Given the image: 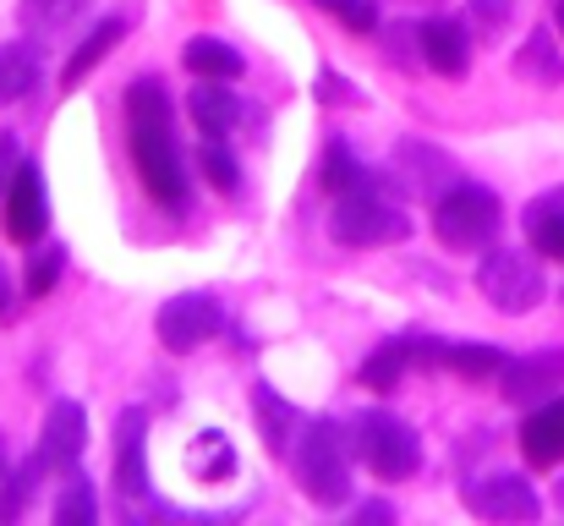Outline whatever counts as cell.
Returning <instances> with one entry per match:
<instances>
[{"label": "cell", "instance_id": "1", "mask_svg": "<svg viewBox=\"0 0 564 526\" xmlns=\"http://www.w3.org/2000/svg\"><path fill=\"white\" fill-rule=\"evenodd\" d=\"M127 149H132V171L143 181V192L160 208H187V165L176 143L171 94L160 77H138L127 88Z\"/></svg>", "mask_w": 564, "mask_h": 526}, {"label": "cell", "instance_id": "2", "mask_svg": "<svg viewBox=\"0 0 564 526\" xmlns=\"http://www.w3.org/2000/svg\"><path fill=\"white\" fill-rule=\"evenodd\" d=\"M351 455H357L351 428H340L335 417L307 422V428H302V444H296V455H291L302 494H307L313 505H324V511L346 505V500H351Z\"/></svg>", "mask_w": 564, "mask_h": 526}, {"label": "cell", "instance_id": "3", "mask_svg": "<svg viewBox=\"0 0 564 526\" xmlns=\"http://www.w3.org/2000/svg\"><path fill=\"white\" fill-rule=\"evenodd\" d=\"M351 439H357V455H362V466L373 472L378 483H405V477L422 472V433L405 417L383 411V406L362 411L351 422Z\"/></svg>", "mask_w": 564, "mask_h": 526}, {"label": "cell", "instance_id": "4", "mask_svg": "<svg viewBox=\"0 0 564 526\" xmlns=\"http://www.w3.org/2000/svg\"><path fill=\"white\" fill-rule=\"evenodd\" d=\"M505 225V208H499V192L477 186V181H455L438 203H433V230L449 253H482Z\"/></svg>", "mask_w": 564, "mask_h": 526}, {"label": "cell", "instance_id": "5", "mask_svg": "<svg viewBox=\"0 0 564 526\" xmlns=\"http://www.w3.org/2000/svg\"><path fill=\"white\" fill-rule=\"evenodd\" d=\"M329 236L340 247H394L411 236V219L400 203H389L373 181L357 192H340V203L329 208Z\"/></svg>", "mask_w": 564, "mask_h": 526}, {"label": "cell", "instance_id": "6", "mask_svg": "<svg viewBox=\"0 0 564 526\" xmlns=\"http://www.w3.org/2000/svg\"><path fill=\"white\" fill-rule=\"evenodd\" d=\"M477 291H482L499 313L521 319V313H532V308L543 302L549 280H543L538 258H527V253H516V247H494V253H482V264H477Z\"/></svg>", "mask_w": 564, "mask_h": 526}, {"label": "cell", "instance_id": "7", "mask_svg": "<svg viewBox=\"0 0 564 526\" xmlns=\"http://www.w3.org/2000/svg\"><path fill=\"white\" fill-rule=\"evenodd\" d=\"M154 330H160V346L165 351H197L225 335V308L214 297H203V291H187V297H171L160 308Z\"/></svg>", "mask_w": 564, "mask_h": 526}, {"label": "cell", "instance_id": "8", "mask_svg": "<svg viewBox=\"0 0 564 526\" xmlns=\"http://www.w3.org/2000/svg\"><path fill=\"white\" fill-rule=\"evenodd\" d=\"M466 511L482 522H538L543 500L521 472H488L466 483Z\"/></svg>", "mask_w": 564, "mask_h": 526}, {"label": "cell", "instance_id": "9", "mask_svg": "<svg viewBox=\"0 0 564 526\" xmlns=\"http://www.w3.org/2000/svg\"><path fill=\"white\" fill-rule=\"evenodd\" d=\"M44 219H50V203H44V175L33 160H22L17 175H11V186H6V197H0V230L11 236V241H39L44 236Z\"/></svg>", "mask_w": 564, "mask_h": 526}, {"label": "cell", "instance_id": "10", "mask_svg": "<svg viewBox=\"0 0 564 526\" xmlns=\"http://www.w3.org/2000/svg\"><path fill=\"white\" fill-rule=\"evenodd\" d=\"M88 444V411L77 400H55L44 411V428H39V461L44 472H72L77 455Z\"/></svg>", "mask_w": 564, "mask_h": 526}, {"label": "cell", "instance_id": "11", "mask_svg": "<svg viewBox=\"0 0 564 526\" xmlns=\"http://www.w3.org/2000/svg\"><path fill=\"white\" fill-rule=\"evenodd\" d=\"M564 384V346H543L532 351V356H510L505 367H499V389H505V400H516V406H532L538 395H554Z\"/></svg>", "mask_w": 564, "mask_h": 526}, {"label": "cell", "instance_id": "12", "mask_svg": "<svg viewBox=\"0 0 564 526\" xmlns=\"http://www.w3.org/2000/svg\"><path fill=\"white\" fill-rule=\"evenodd\" d=\"M416 50L438 77H466L471 66V28L460 17H427L416 22Z\"/></svg>", "mask_w": 564, "mask_h": 526}, {"label": "cell", "instance_id": "13", "mask_svg": "<svg viewBox=\"0 0 564 526\" xmlns=\"http://www.w3.org/2000/svg\"><path fill=\"white\" fill-rule=\"evenodd\" d=\"M143 439H149V417L138 406H127L116 417V489H121V500H143L149 494V450H143Z\"/></svg>", "mask_w": 564, "mask_h": 526}, {"label": "cell", "instance_id": "14", "mask_svg": "<svg viewBox=\"0 0 564 526\" xmlns=\"http://www.w3.org/2000/svg\"><path fill=\"white\" fill-rule=\"evenodd\" d=\"M394 181L405 186V192H416V197H427V203H438L449 186H455V165L438 154V149H422V143H400L394 149Z\"/></svg>", "mask_w": 564, "mask_h": 526}, {"label": "cell", "instance_id": "15", "mask_svg": "<svg viewBox=\"0 0 564 526\" xmlns=\"http://www.w3.org/2000/svg\"><path fill=\"white\" fill-rule=\"evenodd\" d=\"M252 417H258V433H263L269 455H296V439H302L307 422H302V411L285 395H274V384L252 389Z\"/></svg>", "mask_w": 564, "mask_h": 526}, {"label": "cell", "instance_id": "16", "mask_svg": "<svg viewBox=\"0 0 564 526\" xmlns=\"http://www.w3.org/2000/svg\"><path fill=\"white\" fill-rule=\"evenodd\" d=\"M521 455L532 466H560L564 461V395L543 400L527 422H521Z\"/></svg>", "mask_w": 564, "mask_h": 526}, {"label": "cell", "instance_id": "17", "mask_svg": "<svg viewBox=\"0 0 564 526\" xmlns=\"http://www.w3.org/2000/svg\"><path fill=\"white\" fill-rule=\"evenodd\" d=\"M187 116L197 121V132H203V138H225V132H236V121H241V99H236V88H230V83L203 77V88H192Z\"/></svg>", "mask_w": 564, "mask_h": 526}, {"label": "cell", "instance_id": "18", "mask_svg": "<svg viewBox=\"0 0 564 526\" xmlns=\"http://www.w3.org/2000/svg\"><path fill=\"white\" fill-rule=\"evenodd\" d=\"M521 225H527V241L538 247V258L564 264V186L543 192V197H532L527 214H521Z\"/></svg>", "mask_w": 564, "mask_h": 526}, {"label": "cell", "instance_id": "19", "mask_svg": "<svg viewBox=\"0 0 564 526\" xmlns=\"http://www.w3.org/2000/svg\"><path fill=\"white\" fill-rule=\"evenodd\" d=\"M182 61H187V72L197 77V83H203V77H214V83H236V77L247 72L241 50H236V44H225V39H214V33H197V39H187Z\"/></svg>", "mask_w": 564, "mask_h": 526}, {"label": "cell", "instance_id": "20", "mask_svg": "<svg viewBox=\"0 0 564 526\" xmlns=\"http://www.w3.org/2000/svg\"><path fill=\"white\" fill-rule=\"evenodd\" d=\"M39 72H44V61H39V50L28 39L0 44V110L17 105V99H28L39 88Z\"/></svg>", "mask_w": 564, "mask_h": 526}, {"label": "cell", "instance_id": "21", "mask_svg": "<svg viewBox=\"0 0 564 526\" xmlns=\"http://www.w3.org/2000/svg\"><path fill=\"white\" fill-rule=\"evenodd\" d=\"M121 39H127V17H105V22H99V28H94V33L77 44V55L66 61L61 83H66V88H72V83H83V77H88V72H94V66H99V61H105V55L121 44Z\"/></svg>", "mask_w": 564, "mask_h": 526}, {"label": "cell", "instance_id": "22", "mask_svg": "<svg viewBox=\"0 0 564 526\" xmlns=\"http://www.w3.org/2000/svg\"><path fill=\"white\" fill-rule=\"evenodd\" d=\"M187 472L197 477V483H219V477H230L236 472V450H230V439L225 433H197L187 450Z\"/></svg>", "mask_w": 564, "mask_h": 526}, {"label": "cell", "instance_id": "23", "mask_svg": "<svg viewBox=\"0 0 564 526\" xmlns=\"http://www.w3.org/2000/svg\"><path fill=\"white\" fill-rule=\"evenodd\" d=\"M516 72L521 77H538V83H564V55H560V44H554V33L549 28H538L527 44H521V55H516Z\"/></svg>", "mask_w": 564, "mask_h": 526}, {"label": "cell", "instance_id": "24", "mask_svg": "<svg viewBox=\"0 0 564 526\" xmlns=\"http://www.w3.org/2000/svg\"><path fill=\"white\" fill-rule=\"evenodd\" d=\"M505 362H510V356H505L499 346H482V341H460V346H449V341H444V362H438V367H449V373H460V378H494Z\"/></svg>", "mask_w": 564, "mask_h": 526}, {"label": "cell", "instance_id": "25", "mask_svg": "<svg viewBox=\"0 0 564 526\" xmlns=\"http://www.w3.org/2000/svg\"><path fill=\"white\" fill-rule=\"evenodd\" d=\"M411 367V346H405V335L400 341H383V346L362 362V384L373 389V395H389L394 384H400V373Z\"/></svg>", "mask_w": 564, "mask_h": 526}, {"label": "cell", "instance_id": "26", "mask_svg": "<svg viewBox=\"0 0 564 526\" xmlns=\"http://www.w3.org/2000/svg\"><path fill=\"white\" fill-rule=\"evenodd\" d=\"M318 181H324V192H335V197H340V192H357V186H368V171L351 160V149H346V143H329Z\"/></svg>", "mask_w": 564, "mask_h": 526}, {"label": "cell", "instance_id": "27", "mask_svg": "<svg viewBox=\"0 0 564 526\" xmlns=\"http://www.w3.org/2000/svg\"><path fill=\"white\" fill-rule=\"evenodd\" d=\"M94 483L83 477V472H72L66 477V489H61V500H55V522L61 526H88L94 522Z\"/></svg>", "mask_w": 564, "mask_h": 526}, {"label": "cell", "instance_id": "28", "mask_svg": "<svg viewBox=\"0 0 564 526\" xmlns=\"http://www.w3.org/2000/svg\"><path fill=\"white\" fill-rule=\"evenodd\" d=\"M77 11H83V0H22V22L33 33H61Z\"/></svg>", "mask_w": 564, "mask_h": 526}, {"label": "cell", "instance_id": "29", "mask_svg": "<svg viewBox=\"0 0 564 526\" xmlns=\"http://www.w3.org/2000/svg\"><path fill=\"white\" fill-rule=\"evenodd\" d=\"M39 472H44V461H39V455L11 466V483H6V511H0V522H11V516H22V511H28V500H33V489H39Z\"/></svg>", "mask_w": 564, "mask_h": 526}, {"label": "cell", "instance_id": "30", "mask_svg": "<svg viewBox=\"0 0 564 526\" xmlns=\"http://www.w3.org/2000/svg\"><path fill=\"white\" fill-rule=\"evenodd\" d=\"M61 264H66V247H44V253H33L22 291H28V297H50V286L61 280Z\"/></svg>", "mask_w": 564, "mask_h": 526}, {"label": "cell", "instance_id": "31", "mask_svg": "<svg viewBox=\"0 0 564 526\" xmlns=\"http://www.w3.org/2000/svg\"><path fill=\"white\" fill-rule=\"evenodd\" d=\"M197 165H203V175H208V181H214L219 192H236L241 171H236V154H225V149H219V138H208V143H203Z\"/></svg>", "mask_w": 564, "mask_h": 526}, {"label": "cell", "instance_id": "32", "mask_svg": "<svg viewBox=\"0 0 564 526\" xmlns=\"http://www.w3.org/2000/svg\"><path fill=\"white\" fill-rule=\"evenodd\" d=\"M471 22H477L482 33H499V28L510 22V0H471Z\"/></svg>", "mask_w": 564, "mask_h": 526}, {"label": "cell", "instance_id": "33", "mask_svg": "<svg viewBox=\"0 0 564 526\" xmlns=\"http://www.w3.org/2000/svg\"><path fill=\"white\" fill-rule=\"evenodd\" d=\"M340 22H346L351 33H373V28H378V6H373V0H346Z\"/></svg>", "mask_w": 564, "mask_h": 526}, {"label": "cell", "instance_id": "34", "mask_svg": "<svg viewBox=\"0 0 564 526\" xmlns=\"http://www.w3.org/2000/svg\"><path fill=\"white\" fill-rule=\"evenodd\" d=\"M11 319H17V291H11L6 269H0V324H11Z\"/></svg>", "mask_w": 564, "mask_h": 526}, {"label": "cell", "instance_id": "35", "mask_svg": "<svg viewBox=\"0 0 564 526\" xmlns=\"http://www.w3.org/2000/svg\"><path fill=\"white\" fill-rule=\"evenodd\" d=\"M357 522H394V505H362V511H357Z\"/></svg>", "mask_w": 564, "mask_h": 526}, {"label": "cell", "instance_id": "36", "mask_svg": "<svg viewBox=\"0 0 564 526\" xmlns=\"http://www.w3.org/2000/svg\"><path fill=\"white\" fill-rule=\"evenodd\" d=\"M6 483H11V461H6V439H0V511H6Z\"/></svg>", "mask_w": 564, "mask_h": 526}, {"label": "cell", "instance_id": "37", "mask_svg": "<svg viewBox=\"0 0 564 526\" xmlns=\"http://www.w3.org/2000/svg\"><path fill=\"white\" fill-rule=\"evenodd\" d=\"M313 6H318V11H329V17H340V11H346V0H313Z\"/></svg>", "mask_w": 564, "mask_h": 526}, {"label": "cell", "instance_id": "38", "mask_svg": "<svg viewBox=\"0 0 564 526\" xmlns=\"http://www.w3.org/2000/svg\"><path fill=\"white\" fill-rule=\"evenodd\" d=\"M554 17H560V33H564V0H554Z\"/></svg>", "mask_w": 564, "mask_h": 526}, {"label": "cell", "instance_id": "39", "mask_svg": "<svg viewBox=\"0 0 564 526\" xmlns=\"http://www.w3.org/2000/svg\"><path fill=\"white\" fill-rule=\"evenodd\" d=\"M560 511H564V483H560Z\"/></svg>", "mask_w": 564, "mask_h": 526}]
</instances>
